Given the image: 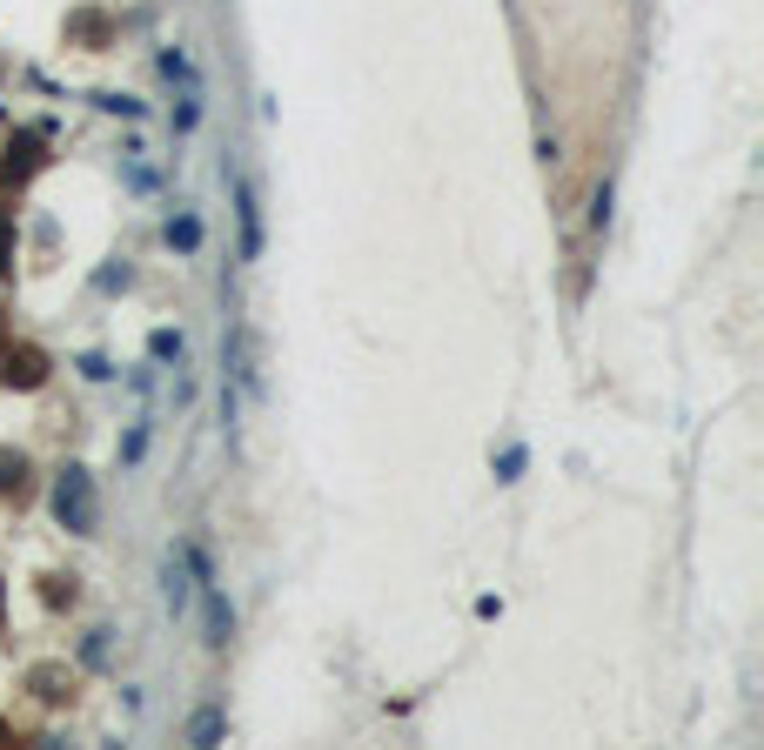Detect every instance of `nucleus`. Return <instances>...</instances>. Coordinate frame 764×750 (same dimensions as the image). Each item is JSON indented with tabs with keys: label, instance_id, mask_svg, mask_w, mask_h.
<instances>
[{
	"label": "nucleus",
	"instance_id": "obj_5",
	"mask_svg": "<svg viewBox=\"0 0 764 750\" xmlns=\"http://www.w3.org/2000/svg\"><path fill=\"white\" fill-rule=\"evenodd\" d=\"M161 74H168V81H181V88H195V67H188V54H181V47H168V54H161Z\"/></svg>",
	"mask_w": 764,
	"mask_h": 750
},
{
	"label": "nucleus",
	"instance_id": "obj_4",
	"mask_svg": "<svg viewBox=\"0 0 764 750\" xmlns=\"http://www.w3.org/2000/svg\"><path fill=\"white\" fill-rule=\"evenodd\" d=\"M222 730H228V717H222V710H202V717L188 724V744H215Z\"/></svg>",
	"mask_w": 764,
	"mask_h": 750
},
{
	"label": "nucleus",
	"instance_id": "obj_7",
	"mask_svg": "<svg viewBox=\"0 0 764 750\" xmlns=\"http://www.w3.org/2000/svg\"><path fill=\"white\" fill-rule=\"evenodd\" d=\"M168 610H188V576H181V563H168Z\"/></svg>",
	"mask_w": 764,
	"mask_h": 750
},
{
	"label": "nucleus",
	"instance_id": "obj_3",
	"mask_svg": "<svg viewBox=\"0 0 764 750\" xmlns=\"http://www.w3.org/2000/svg\"><path fill=\"white\" fill-rule=\"evenodd\" d=\"M202 596H208V643L222 650V643L235 637V617H228V603H222V583L208 576V583H202Z\"/></svg>",
	"mask_w": 764,
	"mask_h": 750
},
{
	"label": "nucleus",
	"instance_id": "obj_6",
	"mask_svg": "<svg viewBox=\"0 0 764 750\" xmlns=\"http://www.w3.org/2000/svg\"><path fill=\"white\" fill-rule=\"evenodd\" d=\"M168 242H175V248H195V242H202V221H195V215L168 221Z\"/></svg>",
	"mask_w": 764,
	"mask_h": 750
},
{
	"label": "nucleus",
	"instance_id": "obj_1",
	"mask_svg": "<svg viewBox=\"0 0 764 750\" xmlns=\"http://www.w3.org/2000/svg\"><path fill=\"white\" fill-rule=\"evenodd\" d=\"M54 516H61L74 536L94 530V483H88V469H68V476L54 483Z\"/></svg>",
	"mask_w": 764,
	"mask_h": 750
},
{
	"label": "nucleus",
	"instance_id": "obj_2",
	"mask_svg": "<svg viewBox=\"0 0 764 750\" xmlns=\"http://www.w3.org/2000/svg\"><path fill=\"white\" fill-rule=\"evenodd\" d=\"M235 208H242V255L255 262V255H262V208H255V188H248V181H235Z\"/></svg>",
	"mask_w": 764,
	"mask_h": 750
},
{
	"label": "nucleus",
	"instance_id": "obj_8",
	"mask_svg": "<svg viewBox=\"0 0 764 750\" xmlns=\"http://www.w3.org/2000/svg\"><path fill=\"white\" fill-rule=\"evenodd\" d=\"M148 349H155V355H161V362H168V355H175V362H181V335H168V329H161V335H155V342H148Z\"/></svg>",
	"mask_w": 764,
	"mask_h": 750
}]
</instances>
